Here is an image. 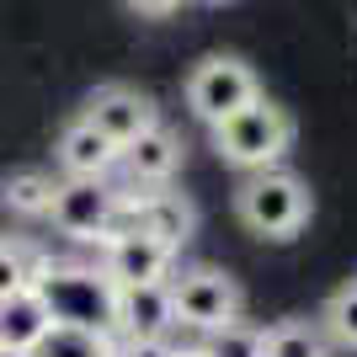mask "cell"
I'll use <instances>...</instances> for the list:
<instances>
[{"label": "cell", "mask_w": 357, "mask_h": 357, "mask_svg": "<svg viewBox=\"0 0 357 357\" xmlns=\"http://www.w3.org/2000/svg\"><path fill=\"white\" fill-rule=\"evenodd\" d=\"M32 288L43 294L54 326H80V331H118V283L102 267H75V261H38Z\"/></svg>", "instance_id": "1"}, {"label": "cell", "mask_w": 357, "mask_h": 357, "mask_svg": "<svg viewBox=\"0 0 357 357\" xmlns=\"http://www.w3.org/2000/svg\"><path fill=\"white\" fill-rule=\"evenodd\" d=\"M213 149H219L235 171H267V165H278L288 149H294V118H288L278 102L256 96V102H245L240 112L213 123Z\"/></svg>", "instance_id": "2"}, {"label": "cell", "mask_w": 357, "mask_h": 357, "mask_svg": "<svg viewBox=\"0 0 357 357\" xmlns=\"http://www.w3.org/2000/svg\"><path fill=\"white\" fill-rule=\"evenodd\" d=\"M235 213L240 224L261 240H294L304 224H310V187L294 176V171H245L235 192Z\"/></svg>", "instance_id": "3"}, {"label": "cell", "mask_w": 357, "mask_h": 357, "mask_svg": "<svg viewBox=\"0 0 357 357\" xmlns=\"http://www.w3.org/2000/svg\"><path fill=\"white\" fill-rule=\"evenodd\" d=\"M118 203H123V192L107 176H64V181H54L48 219L70 240H96L102 245L112 235V224H118Z\"/></svg>", "instance_id": "4"}, {"label": "cell", "mask_w": 357, "mask_h": 357, "mask_svg": "<svg viewBox=\"0 0 357 357\" xmlns=\"http://www.w3.org/2000/svg\"><path fill=\"white\" fill-rule=\"evenodd\" d=\"M171 304H176V326L219 331V326H229V320H240L245 294H240V283L219 267H187L181 278H171Z\"/></svg>", "instance_id": "5"}, {"label": "cell", "mask_w": 357, "mask_h": 357, "mask_svg": "<svg viewBox=\"0 0 357 357\" xmlns=\"http://www.w3.org/2000/svg\"><path fill=\"white\" fill-rule=\"evenodd\" d=\"M261 86H256V70L235 54H213L203 59L192 75H187V107H192V118H203L213 128L219 118L240 112L245 102H256Z\"/></svg>", "instance_id": "6"}, {"label": "cell", "mask_w": 357, "mask_h": 357, "mask_svg": "<svg viewBox=\"0 0 357 357\" xmlns=\"http://www.w3.org/2000/svg\"><path fill=\"white\" fill-rule=\"evenodd\" d=\"M171 261H176V251L160 245L155 235H144V229H118V235L102 240V272L118 288L165 283V278H171Z\"/></svg>", "instance_id": "7"}, {"label": "cell", "mask_w": 357, "mask_h": 357, "mask_svg": "<svg viewBox=\"0 0 357 357\" xmlns=\"http://www.w3.org/2000/svg\"><path fill=\"white\" fill-rule=\"evenodd\" d=\"M86 123H96L112 144H134L144 128H155L160 123V107H155V96L139 86H102V91H91V102L86 112H80Z\"/></svg>", "instance_id": "8"}, {"label": "cell", "mask_w": 357, "mask_h": 357, "mask_svg": "<svg viewBox=\"0 0 357 357\" xmlns=\"http://www.w3.org/2000/svg\"><path fill=\"white\" fill-rule=\"evenodd\" d=\"M118 165L128 171L134 187H165V181L176 176V165H181V139L171 134L165 123H155V128H144L134 144H123Z\"/></svg>", "instance_id": "9"}, {"label": "cell", "mask_w": 357, "mask_h": 357, "mask_svg": "<svg viewBox=\"0 0 357 357\" xmlns=\"http://www.w3.org/2000/svg\"><path fill=\"white\" fill-rule=\"evenodd\" d=\"M171 326H176L171 278H165V283L118 288V336H165Z\"/></svg>", "instance_id": "10"}, {"label": "cell", "mask_w": 357, "mask_h": 357, "mask_svg": "<svg viewBox=\"0 0 357 357\" xmlns=\"http://www.w3.org/2000/svg\"><path fill=\"white\" fill-rule=\"evenodd\" d=\"M54 155H59V171H64V176H112V165H118L123 149L112 144L96 123L75 118V123H64L59 149H54Z\"/></svg>", "instance_id": "11"}, {"label": "cell", "mask_w": 357, "mask_h": 357, "mask_svg": "<svg viewBox=\"0 0 357 357\" xmlns=\"http://www.w3.org/2000/svg\"><path fill=\"white\" fill-rule=\"evenodd\" d=\"M48 331H54V314H48L43 294H38L32 283L16 288L11 298H0V347H11V352H32Z\"/></svg>", "instance_id": "12"}, {"label": "cell", "mask_w": 357, "mask_h": 357, "mask_svg": "<svg viewBox=\"0 0 357 357\" xmlns=\"http://www.w3.org/2000/svg\"><path fill=\"white\" fill-rule=\"evenodd\" d=\"M48 197H54V176L48 171H11L0 181V208L16 219H48Z\"/></svg>", "instance_id": "13"}, {"label": "cell", "mask_w": 357, "mask_h": 357, "mask_svg": "<svg viewBox=\"0 0 357 357\" xmlns=\"http://www.w3.org/2000/svg\"><path fill=\"white\" fill-rule=\"evenodd\" d=\"M32 357H118V342L107 331H80V326H54Z\"/></svg>", "instance_id": "14"}, {"label": "cell", "mask_w": 357, "mask_h": 357, "mask_svg": "<svg viewBox=\"0 0 357 357\" xmlns=\"http://www.w3.org/2000/svg\"><path fill=\"white\" fill-rule=\"evenodd\" d=\"M261 357H326V331L314 320H283L261 331Z\"/></svg>", "instance_id": "15"}, {"label": "cell", "mask_w": 357, "mask_h": 357, "mask_svg": "<svg viewBox=\"0 0 357 357\" xmlns=\"http://www.w3.org/2000/svg\"><path fill=\"white\" fill-rule=\"evenodd\" d=\"M203 357H261V331L245 326V320L203 331Z\"/></svg>", "instance_id": "16"}, {"label": "cell", "mask_w": 357, "mask_h": 357, "mask_svg": "<svg viewBox=\"0 0 357 357\" xmlns=\"http://www.w3.org/2000/svg\"><path fill=\"white\" fill-rule=\"evenodd\" d=\"M38 261H43V256L32 251L27 240H0V298H11L16 288H27Z\"/></svg>", "instance_id": "17"}, {"label": "cell", "mask_w": 357, "mask_h": 357, "mask_svg": "<svg viewBox=\"0 0 357 357\" xmlns=\"http://www.w3.org/2000/svg\"><path fill=\"white\" fill-rule=\"evenodd\" d=\"M320 320H326V336L357 347V283L336 288V294L326 298V314H320Z\"/></svg>", "instance_id": "18"}, {"label": "cell", "mask_w": 357, "mask_h": 357, "mask_svg": "<svg viewBox=\"0 0 357 357\" xmlns=\"http://www.w3.org/2000/svg\"><path fill=\"white\" fill-rule=\"evenodd\" d=\"M118 357H176V342H165V336H123Z\"/></svg>", "instance_id": "19"}, {"label": "cell", "mask_w": 357, "mask_h": 357, "mask_svg": "<svg viewBox=\"0 0 357 357\" xmlns=\"http://www.w3.org/2000/svg\"><path fill=\"white\" fill-rule=\"evenodd\" d=\"M128 11H139V16H171V11H181L187 0H123Z\"/></svg>", "instance_id": "20"}, {"label": "cell", "mask_w": 357, "mask_h": 357, "mask_svg": "<svg viewBox=\"0 0 357 357\" xmlns=\"http://www.w3.org/2000/svg\"><path fill=\"white\" fill-rule=\"evenodd\" d=\"M176 357H203V347H176Z\"/></svg>", "instance_id": "21"}, {"label": "cell", "mask_w": 357, "mask_h": 357, "mask_svg": "<svg viewBox=\"0 0 357 357\" xmlns=\"http://www.w3.org/2000/svg\"><path fill=\"white\" fill-rule=\"evenodd\" d=\"M0 357H32V352H11V347H0Z\"/></svg>", "instance_id": "22"}, {"label": "cell", "mask_w": 357, "mask_h": 357, "mask_svg": "<svg viewBox=\"0 0 357 357\" xmlns=\"http://www.w3.org/2000/svg\"><path fill=\"white\" fill-rule=\"evenodd\" d=\"M203 6H224V0H203Z\"/></svg>", "instance_id": "23"}]
</instances>
